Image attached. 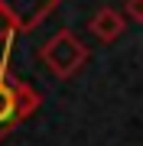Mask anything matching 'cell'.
<instances>
[{
    "instance_id": "obj_1",
    "label": "cell",
    "mask_w": 143,
    "mask_h": 146,
    "mask_svg": "<svg viewBox=\"0 0 143 146\" xmlns=\"http://www.w3.org/2000/svg\"><path fill=\"white\" fill-rule=\"evenodd\" d=\"M39 58H43V65L55 75V78H72V75L88 62V49H85V42L75 36L72 29H59L55 36L39 49Z\"/></svg>"
},
{
    "instance_id": "obj_2",
    "label": "cell",
    "mask_w": 143,
    "mask_h": 146,
    "mask_svg": "<svg viewBox=\"0 0 143 146\" xmlns=\"http://www.w3.org/2000/svg\"><path fill=\"white\" fill-rule=\"evenodd\" d=\"M20 120V78L10 72V55H0V140L10 136V130Z\"/></svg>"
},
{
    "instance_id": "obj_3",
    "label": "cell",
    "mask_w": 143,
    "mask_h": 146,
    "mask_svg": "<svg viewBox=\"0 0 143 146\" xmlns=\"http://www.w3.org/2000/svg\"><path fill=\"white\" fill-rule=\"evenodd\" d=\"M59 3L62 0H0V7L20 23V33H33Z\"/></svg>"
},
{
    "instance_id": "obj_4",
    "label": "cell",
    "mask_w": 143,
    "mask_h": 146,
    "mask_svg": "<svg viewBox=\"0 0 143 146\" xmlns=\"http://www.w3.org/2000/svg\"><path fill=\"white\" fill-rule=\"evenodd\" d=\"M88 29L94 33V39H101V42H114V39L124 36V29H127V16L120 10H114V7H101V10L91 16Z\"/></svg>"
},
{
    "instance_id": "obj_5",
    "label": "cell",
    "mask_w": 143,
    "mask_h": 146,
    "mask_svg": "<svg viewBox=\"0 0 143 146\" xmlns=\"http://www.w3.org/2000/svg\"><path fill=\"white\" fill-rule=\"evenodd\" d=\"M39 104H43V98H39V91L33 88V84L20 81V120L33 117V114L39 110Z\"/></svg>"
},
{
    "instance_id": "obj_6",
    "label": "cell",
    "mask_w": 143,
    "mask_h": 146,
    "mask_svg": "<svg viewBox=\"0 0 143 146\" xmlns=\"http://www.w3.org/2000/svg\"><path fill=\"white\" fill-rule=\"evenodd\" d=\"M16 33H20V23H16V20H13V16H10V13H7V10H3V7H0V42H3V46H10V42H13V36H16Z\"/></svg>"
},
{
    "instance_id": "obj_7",
    "label": "cell",
    "mask_w": 143,
    "mask_h": 146,
    "mask_svg": "<svg viewBox=\"0 0 143 146\" xmlns=\"http://www.w3.org/2000/svg\"><path fill=\"white\" fill-rule=\"evenodd\" d=\"M124 16H130L133 23H143V0H124Z\"/></svg>"
}]
</instances>
